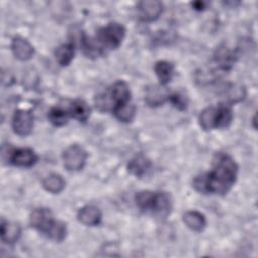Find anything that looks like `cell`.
<instances>
[{
	"label": "cell",
	"instance_id": "cell-1",
	"mask_svg": "<svg viewBox=\"0 0 258 258\" xmlns=\"http://www.w3.org/2000/svg\"><path fill=\"white\" fill-rule=\"evenodd\" d=\"M238 165L227 153H216L210 171L197 175L192 180L194 188L204 195H225L235 184Z\"/></svg>",
	"mask_w": 258,
	"mask_h": 258
},
{
	"label": "cell",
	"instance_id": "cell-2",
	"mask_svg": "<svg viewBox=\"0 0 258 258\" xmlns=\"http://www.w3.org/2000/svg\"><path fill=\"white\" fill-rule=\"evenodd\" d=\"M125 27L118 22H111L100 27L94 36L83 35L81 38V45L84 53L88 57H98L107 52L117 49L124 37Z\"/></svg>",
	"mask_w": 258,
	"mask_h": 258
},
{
	"label": "cell",
	"instance_id": "cell-3",
	"mask_svg": "<svg viewBox=\"0 0 258 258\" xmlns=\"http://www.w3.org/2000/svg\"><path fill=\"white\" fill-rule=\"evenodd\" d=\"M29 223L33 229L54 242H62L68 234L66 223L55 220L52 212L46 208H38L31 212Z\"/></svg>",
	"mask_w": 258,
	"mask_h": 258
},
{
	"label": "cell",
	"instance_id": "cell-4",
	"mask_svg": "<svg viewBox=\"0 0 258 258\" xmlns=\"http://www.w3.org/2000/svg\"><path fill=\"white\" fill-rule=\"evenodd\" d=\"M131 102V91L124 81H116L104 92L95 97L96 108L100 112H114Z\"/></svg>",
	"mask_w": 258,
	"mask_h": 258
},
{
	"label": "cell",
	"instance_id": "cell-5",
	"mask_svg": "<svg viewBox=\"0 0 258 258\" xmlns=\"http://www.w3.org/2000/svg\"><path fill=\"white\" fill-rule=\"evenodd\" d=\"M135 203L138 209L157 217H166L171 211V198L165 191L141 190L135 195Z\"/></svg>",
	"mask_w": 258,
	"mask_h": 258
},
{
	"label": "cell",
	"instance_id": "cell-6",
	"mask_svg": "<svg viewBox=\"0 0 258 258\" xmlns=\"http://www.w3.org/2000/svg\"><path fill=\"white\" fill-rule=\"evenodd\" d=\"M233 110L227 103L205 108L199 116V124L205 131L228 128L233 121Z\"/></svg>",
	"mask_w": 258,
	"mask_h": 258
},
{
	"label": "cell",
	"instance_id": "cell-7",
	"mask_svg": "<svg viewBox=\"0 0 258 258\" xmlns=\"http://www.w3.org/2000/svg\"><path fill=\"white\" fill-rule=\"evenodd\" d=\"M87 158V151L79 144H72L62 152L63 165L69 171H79L83 169Z\"/></svg>",
	"mask_w": 258,
	"mask_h": 258
},
{
	"label": "cell",
	"instance_id": "cell-8",
	"mask_svg": "<svg viewBox=\"0 0 258 258\" xmlns=\"http://www.w3.org/2000/svg\"><path fill=\"white\" fill-rule=\"evenodd\" d=\"M33 128V115L29 110L18 109L12 118V129L19 136H27Z\"/></svg>",
	"mask_w": 258,
	"mask_h": 258
},
{
	"label": "cell",
	"instance_id": "cell-9",
	"mask_svg": "<svg viewBox=\"0 0 258 258\" xmlns=\"http://www.w3.org/2000/svg\"><path fill=\"white\" fill-rule=\"evenodd\" d=\"M238 57V53L234 49H230L225 45L217 48L213 62L215 64V71L218 72H228L232 69L234 63L236 62Z\"/></svg>",
	"mask_w": 258,
	"mask_h": 258
},
{
	"label": "cell",
	"instance_id": "cell-10",
	"mask_svg": "<svg viewBox=\"0 0 258 258\" xmlns=\"http://www.w3.org/2000/svg\"><path fill=\"white\" fill-rule=\"evenodd\" d=\"M162 13V3L157 0H144L137 4L138 18L143 22H153Z\"/></svg>",
	"mask_w": 258,
	"mask_h": 258
},
{
	"label": "cell",
	"instance_id": "cell-11",
	"mask_svg": "<svg viewBox=\"0 0 258 258\" xmlns=\"http://www.w3.org/2000/svg\"><path fill=\"white\" fill-rule=\"evenodd\" d=\"M38 160V155L31 148L22 147L11 151L9 162L18 167H31Z\"/></svg>",
	"mask_w": 258,
	"mask_h": 258
},
{
	"label": "cell",
	"instance_id": "cell-12",
	"mask_svg": "<svg viewBox=\"0 0 258 258\" xmlns=\"http://www.w3.org/2000/svg\"><path fill=\"white\" fill-rule=\"evenodd\" d=\"M11 50L13 55L22 61L30 59L34 54L32 44L22 36H15L11 42Z\"/></svg>",
	"mask_w": 258,
	"mask_h": 258
},
{
	"label": "cell",
	"instance_id": "cell-13",
	"mask_svg": "<svg viewBox=\"0 0 258 258\" xmlns=\"http://www.w3.org/2000/svg\"><path fill=\"white\" fill-rule=\"evenodd\" d=\"M78 220L85 226H97L102 220L101 210L94 205H86L78 212Z\"/></svg>",
	"mask_w": 258,
	"mask_h": 258
},
{
	"label": "cell",
	"instance_id": "cell-14",
	"mask_svg": "<svg viewBox=\"0 0 258 258\" xmlns=\"http://www.w3.org/2000/svg\"><path fill=\"white\" fill-rule=\"evenodd\" d=\"M151 161L143 154L135 155L127 165L128 172L136 177H143L151 168Z\"/></svg>",
	"mask_w": 258,
	"mask_h": 258
},
{
	"label": "cell",
	"instance_id": "cell-15",
	"mask_svg": "<svg viewBox=\"0 0 258 258\" xmlns=\"http://www.w3.org/2000/svg\"><path fill=\"white\" fill-rule=\"evenodd\" d=\"M70 117L78 120L79 122L85 123L91 114V109L89 105L82 99H76L69 102V105L66 107Z\"/></svg>",
	"mask_w": 258,
	"mask_h": 258
},
{
	"label": "cell",
	"instance_id": "cell-16",
	"mask_svg": "<svg viewBox=\"0 0 258 258\" xmlns=\"http://www.w3.org/2000/svg\"><path fill=\"white\" fill-rule=\"evenodd\" d=\"M21 235L20 226L16 223H11L1 220V240L5 244L12 245L18 241Z\"/></svg>",
	"mask_w": 258,
	"mask_h": 258
},
{
	"label": "cell",
	"instance_id": "cell-17",
	"mask_svg": "<svg viewBox=\"0 0 258 258\" xmlns=\"http://www.w3.org/2000/svg\"><path fill=\"white\" fill-rule=\"evenodd\" d=\"M182 221L185 226L194 232H202L207 226V220L205 216L198 211H187L182 216Z\"/></svg>",
	"mask_w": 258,
	"mask_h": 258
},
{
	"label": "cell",
	"instance_id": "cell-18",
	"mask_svg": "<svg viewBox=\"0 0 258 258\" xmlns=\"http://www.w3.org/2000/svg\"><path fill=\"white\" fill-rule=\"evenodd\" d=\"M155 75L161 86L168 84L174 74V66L167 60H158L154 64Z\"/></svg>",
	"mask_w": 258,
	"mask_h": 258
},
{
	"label": "cell",
	"instance_id": "cell-19",
	"mask_svg": "<svg viewBox=\"0 0 258 258\" xmlns=\"http://www.w3.org/2000/svg\"><path fill=\"white\" fill-rule=\"evenodd\" d=\"M169 93L162 87L152 86L147 89L145 101L151 107H157L162 105L165 101H168Z\"/></svg>",
	"mask_w": 258,
	"mask_h": 258
},
{
	"label": "cell",
	"instance_id": "cell-20",
	"mask_svg": "<svg viewBox=\"0 0 258 258\" xmlns=\"http://www.w3.org/2000/svg\"><path fill=\"white\" fill-rule=\"evenodd\" d=\"M75 55V45L73 42H67L63 44H60L54 51L55 60L57 63L61 67L69 66Z\"/></svg>",
	"mask_w": 258,
	"mask_h": 258
},
{
	"label": "cell",
	"instance_id": "cell-21",
	"mask_svg": "<svg viewBox=\"0 0 258 258\" xmlns=\"http://www.w3.org/2000/svg\"><path fill=\"white\" fill-rule=\"evenodd\" d=\"M43 188L50 194H59L66 186L63 177L58 173H50L42 180Z\"/></svg>",
	"mask_w": 258,
	"mask_h": 258
},
{
	"label": "cell",
	"instance_id": "cell-22",
	"mask_svg": "<svg viewBox=\"0 0 258 258\" xmlns=\"http://www.w3.org/2000/svg\"><path fill=\"white\" fill-rule=\"evenodd\" d=\"M48 121L56 127H61L66 125L69 121L70 114L67 110V108H63L61 106H54L50 108L48 114H47Z\"/></svg>",
	"mask_w": 258,
	"mask_h": 258
},
{
	"label": "cell",
	"instance_id": "cell-23",
	"mask_svg": "<svg viewBox=\"0 0 258 258\" xmlns=\"http://www.w3.org/2000/svg\"><path fill=\"white\" fill-rule=\"evenodd\" d=\"M113 114L120 122L129 123L134 119V117L136 115V107L133 103L130 102V103L123 105V106L119 107L118 109H116L113 112Z\"/></svg>",
	"mask_w": 258,
	"mask_h": 258
},
{
	"label": "cell",
	"instance_id": "cell-24",
	"mask_svg": "<svg viewBox=\"0 0 258 258\" xmlns=\"http://www.w3.org/2000/svg\"><path fill=\"white\" fill-rule=\"evenodd\" d=\"M225 96L228 103H238L245 98L246 90L242 85H230L225 90Z\"/></svg>",
	"mask_w": 258,
	"mask_h": 258
},
{
	"label": "cell",
	"instance_id": "cell-25",
	"mask_svg": "<svg viewBox=\"0 0 258 258\" xmlns=\"http://www.w3.org/2000/svg\"><path fill=\"white\" fill-rule=\"evenodd\" d=\"M168 102L171 105H173L176 109H178L180 111L185 110L186 107H187V100H186V98L182 94L177 93V92L169 93Z\"/></svg>",
	"mask_w": 258,
	"mask_h": 258
},
{
	"label": "cell",
	"instance_id": "cell-26",
	"mask_svg": "<svg viewBox=\"0 0 258 258\" xmlns=\"http://www.w3.org/2000/svg\"><path fill=\"white\" fill-rule=\"evenodd\" d=\"M206 4H207V3L202 2V1H197V2H192V3H191L194 9H195V10H199V11L204 10V9L206 8Z\"/></svg>",
	"mask_w": 258,
	"mask_h": 258
}]
</instances>
